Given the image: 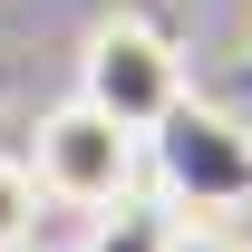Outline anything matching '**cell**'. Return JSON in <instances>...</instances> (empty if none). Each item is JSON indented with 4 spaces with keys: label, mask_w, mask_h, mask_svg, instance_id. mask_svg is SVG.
Returning a JSON list of instances; mask_svg holds the SVG:
<instances>
[{
    "label": "cell",
    "mask_w": 252,
    "mask_h": 252,
    "mask_svg": "<svg viewBox=\"0 0 252 252\" xmlns=\"http://www.w3.org/2000/svg\"><path fill=\"white\" fill-rule=\"evenodd\" d=\"M146 185L165 214H243L252 204V126L185 88L146 126Z\"/></svg>",
    "instance_id": "cell-1"
},
{
    "label": "cell",
    "mask_w": 252,
    "mask_h": 252,
    "mask_svg": "<svg viewBox=\"0 0 252 252\" xmlns=\"http://www.w3.org/2000/svg\"><path fill=\"white\" fill-rule=\"evenodd\" d=\"M30 185L39 204H68V214H107V204H126V194H146V136L117 117H97L88 97H68V107H49V117L30 126Z\"/></svg>",
    "instance_id": "cell-2"
},
{
    "label": "cell",
    "mask_w": 252,
    "mask_h": 252,
    "mask_svg": "<svg viewBox=\"0 0 252 252\" xmlns=\"http://www.w3.org/2000/svg\"><path fill=\"white\" fill-rule=\"evenodd\" d=\"M78 97H88L97 117L117 126H146L185 97V49L146 20V10H107V20H88V39H78Z\"/></svg>",
    "instance_id": "cell-3"
},
{
    "label": "cell",
    "mask_w": 252,
    "mask_h": 252,
    "mask_svg": "<svg viewBox=\"0 0 252 252\" xmlns=\"http://www.w3.org/2000/svg\"><path fill=\"white\" fill-rule=\"evenodd\" d=\"M78 252H175V214H165L156 194H126L107 214H88V243Z\"/></svg>",
    "instance_id": "cell-4"
},
{
    "label": "cell",
    "mask_w": 252,
    "mask_h": 252,
    "mask_svg": "<svg viewBox=\"0 0 252 252\" xmlns=\"http://www.w3.org/2000/svg\"><path fill=\"white\" fill-rule=\"evenodd\" d=\"M30 233H39V185L20 156H0V252H30Z\"/></svg>",
    "instance_id": "cell-5"
},
{
    "label": "cell",
    "mask_w": 252,
    "mask_h": 252,
    "mask_svg": "<svg viewBox=\"0 0 252 252\" xmlns=\"http://www.w3.org/2000/svg\"><path fill=\"white\" fill-rule=\"evenodd\" d=\"M175 252H252V243L223 233V223H175Z\"/></svg>",
    "instance_id": "cell-6"
}]
</instances>
